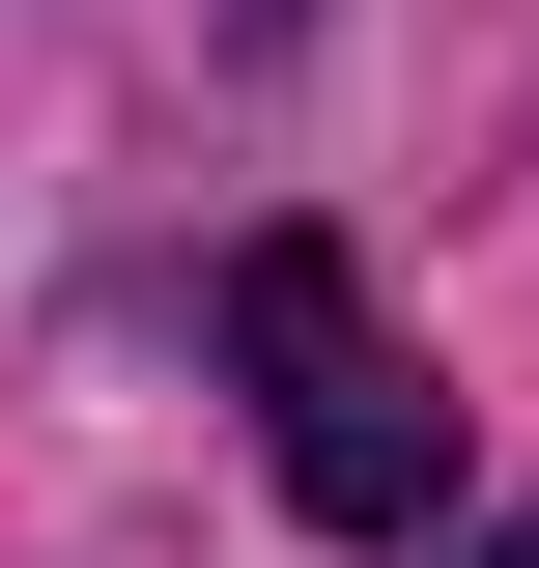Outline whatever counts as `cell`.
I'll return each instance as SVG.
<instances>
[{
  "label": "cell",
  "mask_w": 539,
  "mask_h": 568,
  "mask_svg": "<svg viewBox=\"0 0 539 568\" xmlns=\"http://www.w3.org/2000/svg\"><path fill=\"white\" fill-rule=\"evenodd\" d=\"M482 568H539V511H511V540H482Z\"/></svg>",
  "instance_id": "7a4b0ae2"
},
{
  "label": "cell",
  "mask_w": 539,
  "mask_h": 568,
  "mask_svg": "<svg viewBox=\"0 0 539 568\" xmlns=\"http://www.w3.org/2000/svg\"><path fill=\"white\" fill-rule=\"evenodd\" d=\"M227 342H256V426H284V511L313 540H426L455 511V398H426V342L369 313L340 227H256L227 256Z\"/></svg>",
  "instance_id": "6da1fadb"
}]
</instances>
